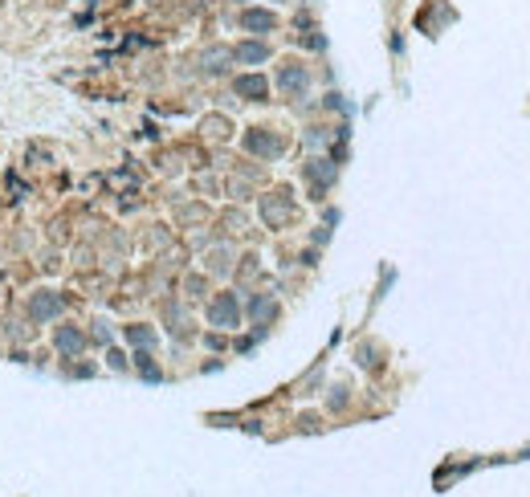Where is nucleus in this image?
Returning <instances> with one entry per match:
<instances>
[{
	"instance_id": "1",
	"label": "nucleus",
	"mask_w": 530,
	"mask_h": 497,
	"mask_svg": "<svg viewBox=\"0 0 530 497\" xmlns=\"http://www.w3.org/2000/svg\"><path fill=\"white\" fill-rule=\"evenodd\" d=\"M57 342H61L65 351H74V346H78V334H70V330H65V334H61V338H57Z\"/></svg>"
}]
</instances>
